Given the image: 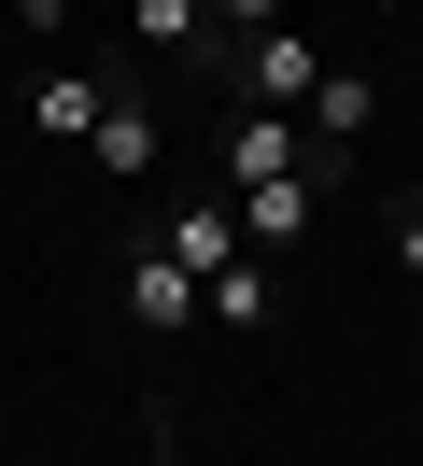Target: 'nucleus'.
I'll return each instance as SVG.
<instances>
[{
  "mask_svg": "<svg viewBox=\"0 0 423 466\" xmlns=\"http://www.w3.org/2000/svg\"><path fill=\"white\" fill-rule=\"evenodd\" d=\"M156 156H169V127H156V99H141L127 71H113V99H99V127H85V170H99V184H141V170H156Z\"/></svg>",
  "mask_w": 423,
  "mask_h": 466,
  "instance_id": "nucleus-4",
  "label": "nucleus"
},
{
  "mask_svg": "<svg viewBox=\"0 0 423 466\" xmlns=\"http://www.w3.org/2000/svg\"><path fill=\"white\" fill-rule=\"evenodd\" d=\"M99 99H113V71H85V57H43V71H15V127H28V142H56V156H85Z\"/></svg>",
  "mask_w": 423,
  "mask_h": 466,
  "instance_id": "nucleus-2",
  "label": "nucleus"
},
{
  "mask_svg": "<svg viewBox=\"0 0 423 466\" xmlns=\"http://www.w3.org/2000/svg\"><path fill=\"white\" fill-rule=\"evenodd\" d=\"M15 29H28V43H43V57H56V43L85 29V0H15Z\"/></svg>",
  "mask_w": 423,
  "mask_h": 466,
  "instance_id": "nucleus-11",
  "label": "nucleus"
},
{
  "mask_svg": "<svg viewBox=\"0 0 423 466\" xmlns=\"http://www.w3.org/2000/svg\"><path fill=\"white\" fill-rule=\"evenodd\" d=\"M197 325H226V339H268V325H282V255H226L212 283H197Z\"/></svg>",
  "mask_w": 423,
  "mask_h": 466,
  "instance_id": "nucleus-6",
  "label": "nucleus"
},
{
  "mask_svg": "<svg viewBox=\"0 0 423 466\" xmlns=\"http://www.w3.org/2000/svg\"><path fill=\"white\" fill-rule=\"evenodd\" d=\"M226 212H240V255H297V240L338 212V184H325V170H297V184H240Z\"/></svg>",
  "mask_w": 423,
  "mask_h": 466,
  "instance_id": "nucleus-3",
  "label": "nucleus"
},
{
  "mask_svg": "<svg viewBox=\"0 0 423 466\" xmlns=\"http://www.w3.org/2000/svg\"><path fill=\"white\" fill-rule=\"evenodd\" d=\"M353 15H395V0H353Z\"/></svg>",
  "mask_w": 423,
  "mask_h": 466,
  "instance_id": "nucleus-14",
  "label": "nucleus"
},
{
  "mask_svg": "<svg viewBox=\"0 0 423 466\" xmlns=\"http://www.w3.org/2000/svg\"><path fill=\"white\" fill-rule=\"evenodd\" d=\"M0 114H15V71H0Z\"/></svg>",
  "mask_w": 423,
  "mask_h": 466,
  "instance_id": "nucleus-13",
  "label": "nucleus"
},
{
  "mask_svg": "<svg viewBox=\"0 0 423 466\" xmlns=\"http://www.w3.org/2000/svg\"><path fill=\"white\" fill-rule=\"evenodd\" d=\"M113 29H127L141 57H169V71H197V57H212V43H226V29H212V0H127Z\"/></svg>",
  "mask_w": 423,
  "mask_h": 466,
  "instance_id": "nucleus-8",
  "label": "nucleus"
},
{
  "mask_svg": "<svg viewBox=\"0 0 423 466\" xmlns=\"http://www.w3.org/2000/svg\"><path fill=\"white\" fill-rule=\"evenodd\" d=\"M297 127H310V142H325V156H353L367 127H381V86H367V71H325V86H310V114H297Z\"/></svg>",
  "mask_w": 423,
  "mask_h": 466,
  "instance_id": "nucleus-9",
  "label": "nucleus"
},
{
  "mask_svg": "<svg viewBox=\"0 0 423 466\" xmlns=\"http://www.w3.org/2000/svg\"><path fill=\"white\" fill-rule=\"evenodd\" d=\"M141 240H156V255L184 268V283H212V268L240 255V212H226V184H212V198H184V212H156V227H141Z\"/></svg>",
  "mask_w": 423,
  "mask_h": 466,
  "instance_id": "nucleus-7",
  "label": "nucleus"
},
{
  "mask_svg": "<svg viewBox=\"0 0 423 466\" xmlns=\"http://www.w3.org/2000/svg\"><path fill=\"white\" fill-rule=\"evenodd\" d=\"M113 311H127L141 339H184V325H197V283L156 255V240H127V268H113Z\"/></svg>",
  "mask_w": 423,
  "mask_h": 466,
  "instance_id": "nucleus-5",
  "label": "nucleus"
},
{
  "mask_svg": "<svg viewBox=\"0 0 423 466\" xmlns=\"http://www.w3.org/2000/svg\"><path fill=\"white\" fill-rule=\"evenodd\" d=\"M395 268H409V283H423V198L395 212Z\"/></svg>",
  "mask_w": 423,
  "mask_h": 466,
  "instance_id": "nucleus-12",
  "label": "nucleus"
},
{
  "mask_svg": "<svg viewBox=\"0 0 423 466\" xmlns=\"http://www.w3.org/2000/svg\"><path fill=\"white\" fill-rule=\"evenodd\" d=\"M297 170L353 184V156H325L297 114H226V198H240V184H297Z\"/></svg>",
  "mask_w": 423,
  "mask_h": 466,
  "instance_id": "nucleus-1",
  "label": "nucleus"
},
{
  "mask_svg": "<svg viewBox=\"0 0 423 466\" xmlns=\"http://www.w3.org/2000/svg\"><path fill=\"white\" fill-rule=\"evenodd\" d=\"M212 29H226V43H254V29H297V0H212Z\"/></svg>",
  "mask_w": 423,
  "mask_h": 466,
  "instance_id": "nucleus-10",
  "label": "nucleus"
}]
</instances>
